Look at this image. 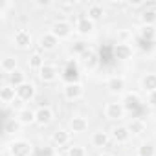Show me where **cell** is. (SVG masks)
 I'll use <instances>...</instances> for the list:
<instances>
[{
    "label": "cell",
    "instance_id": "e0dca14e",
    "mask_svg": "<svg viewBox=\"0 0 156 156\" xmlns=\"http://www.w3.org/2000/svg\"><path fill=\"white\" fill-rule=\"evenodd\" d=\"M13 42H15V46L20 48V50L28 48V46L31 44V35H30V31H26V30H19V31H15Z\"/></svg>",
    "mask_w": 156,
    "mask_h": 156
},
{
    "label": "cell",
    "instance_id": "5bb4252c",
    "mask_svg": "<svg viewBox=\"0 0 156 156\" xmlns=\"http://www.w3.org/2000/svg\"><path fill=\"white\" fill-rule=\"evenodd\" d=\"M107 88H108L110 94H121L125 90V79L121 75H112L107 81Z\"/></svg>",
    "mask_w": 156,
    "mask_h": 156
},
{
    "label": "cell",
    "instance_id": "8d00e7d4",
    "mask_svg": "<svg viewBox=\"0 0 156 156\" xmlns=\"http://www.w3.org/2000/svg\"><path fill=\"white\" fill-rule=\"evenodd\" d=\"M149 105L156 108V92H151L149 94Z\"/></svg>",
    "mask_w": 156,
    "mask_h": 156
},
{
    "label": "cell",
    "instance_id": "277c9868",
    "mask_svg": "<svg viewBox=\"0 0 156 156\" xmlns=\"http://www.w3.org/2000/svg\"><path fill=\"white\" fill-rule=\"evenodd\" d=\"M79 77H81V72L79 68H77L75 62H68L62 70V79L66 81V85L70 83H79Z\"/></svg>",
    "mask_w": 156,
    "mask_h": 156
},
{
    "label": "cell",
    "instance_id": "f35d334b",
    "mask_svg": "<svg viewBox=\"0 0 156 156\" xmlns=\"http://www.w3.org/2000/svg\"><path fill=\"white\" fill-rule=\"evenodd\" d=\"M98 156H112V154H108V152H101V154H98Z\"/></svg>",
    "mask_w": 156,
    "mask_h": 156
},
{
    "label": "cell",
    "instance_id": "30bf717a",
    "mask_svg": "<svg viewBox=\"0 0 156 156\" xmlns=\"http://www.w3.org/2000/svg\"><path fill=\"white\" fill-rule=\"evenodd\" d=\"M15 90H17V98H19V99H22V101H30V99H33V98H35V85H33V83H30V81L22 83V85H20V87H17Z\"/></svg>",
    "mask_w": 156,
    "mask_h": 156
},
{
    "label": "cell",
    "instance_id": "4dcf8cb0",
    "mask_svg": "<svg viewBox=\"0 0 156 156\" xmlns=\"http://www.w3.org/2000/svg\"><path fill=\"white\" fill-rule=\"evenodd\" d=\"M140 37L145 39V41H149V42H154V39H156V28L154 26H143Z\"/></svg>",
    "mask_w": 156,
    "mask_h": 156
},
{
    "label": "cell",
    "instance_id": "8992f818",
    "mask_svg": "<svg viewBox=\"0 0 156 156\" xmlns=\"http://www.w3.org/2000/svg\"><path fill=\"white\" fill-rule=\"evenodd\" d=\"M39 77L44 81V83H53L57 77H59V70H57V66L55 64H44L41 70H39Z\"/></svg>",
    "mask_w": 156,
    "mask_h": 156
},
{
    "label": "cell",
    "instance_id": "ffe728a7",
    "mask_svg": "<svg viewBox=\"0 0 156 156\" xmlns=\"http://www.w3.org/2000/svg\"><path fill=\"white\" fill-rule=\"evenodd\" d=\"M140 20H141V24L143 26H154V22H156V11H154V4H151V6H147V9L140 15Z\"/></svg>",
    "mask_w": 156,
    "mask_h": 156
},
{
    "label": "cell",
    "instance_id": "8fae6325",
    "mask_svg": "<svg viewBox=\"0 0 156 156\" xmlns=\"http://www.w3.org/2000/svg\"><path fill=\"white\" fill-rule=\"evenodd\" d=\"M64 98L70 99V101H77V99H81L83 98V87L81 83H70L64 87Z\"/></svg>",
    "mask_w": 156,
    "mask_h": 156
},
{
    "label": "cell",
    "instance_id": "ac0fdd59",
    "mask_svg": "<svg viewBox=\"0 0 156 156\" xmlns=\"http://www.w3.org/2000/svg\"><path fill=\"white\" fill-rule=\"evenodd\" d=\"M51 141H53L55 147H66V145L70 143V132L59 129V130H55V132L51 134Z\"/></svg>",
    "mask_w": 156,
    "mask_h": 156
},
{
    "label": "cell",
    "instance_id": "7a4b0ae2",
    "mask_svg": "<svg viewBox=\"0 0 156 156\" xmlns=\"http://www.w3.org/2000/svg\"><path fill=\"white\" fill-rule=\"evenodd\" d=\"M72 31H73V26L68 22V20H55L53 24H51V33L61 41V39H66V37H70L72 35Z\"/></svg>",
    "mask_w": 156,
    "mask_h": 156
},
{
    "label": "cell",
    "instance_id": "3957f363",
    "mask_svg": "<svg viewBox=\"0 0 156 156\" xmlns=\"http://www.w3.org/2000/svg\"><path fill=\"white\" fill-rule=\"evenodd\" d=\"M96 30V22L94 20H90L87 15H81L79 19H77V22H75V31L79 33V35H90L92 31Z\"/></svg>",
    "mask_w": 156,
    "mask_h": 156
},
{
    "label": "cell",
    "instance_id": "d590c367",
    "mask_svg": "<svg viewBox=\"0 0 156 156\" xmlns=\"http://www.w3.org/2000/svg\"><path fill=\"white\" fill-rule=\"evenodd\" d=\"M132 35H130V31H119V41L121 42H125L127 39H130Z\"/></svg>",
    "mask_w": 156,
    "mask_h": 156
},
{
    "label": "cell",
    "instance_id": "cb8c5ba5",
    "mask_svg": "<svg viewBox=\"0 0 156 156\" xmlns=\"http://www.w3.org/2000/svg\"><path fill=\"white\" fill-rule=\"evenodd\" d=\"M108 140H110L108 132L98 130V132H94V134H92V145H94V147H98V149H101V147H107Z\"/></svg>",
    "mask_w": 156,
    "mask_h": 156
},
{
    "label": "cell",
    "instance_id": "74e56055",
    "mask_svg": "<svg viewBox=\"0 0 156 156\" xmlns=\"http://www.w3.org/2000/svg\"><path fill=\"white\" fill-rule=\"evenodd\" d=\"M37 4H39V6H46V4H48V0H39Z\"/></svg>",
    "mask_w": 156,
    "mask_h": 156
},
{
    "label": "cell",
    "instance_id": "e575fe53",
    "mask_svg": "<svg viewBox=\"0 0 156 156\" xmlns=\"http://www.w3.org/2000/svg\"><path fill=\"white\" fill-rule=\"evenodd\" d=\"M73 8H75L73 2H61L59 4V9H64V11H73Z\"/></svg>",
    "mask_w": 156,
    "mask_h": 156
},
{
    "label": "cell",
    "instance_id": "484cf974",
    "mask_svg": "<svg viewBox=\"0 0 156 156\" xmlns=\"http://www.w3.org/2000/svg\"><path fill=\"white\" fill-rule=\"evenodd\" d=\"M145 121L143 119H140V118H134V119H130V123L127 125V129H129V132L130 134H141V132H145Z\"/></svg>",
    "mask_w": 156,
    "mask_h": 156
},
{
    "label": "cell",
    "instance_id": "6da1fadb",
    "mask_svg": "<svg viewBox=\"0 0 156 156\" xmlns=\"http://www.w3.org/2000/svg\"><path fill=\"white\" fill-rule=\"evenodd\" d=\"M8 152L9 156H31L33 152V145L28 141V140H13L8 147Z\"/></svg>",
    "mask_w": 156,
    "mask_h": 156
},
{
    "label": "cell",
    "instance_id": "4316f807",
    "mask_svg": "<svg viewBox=\"0 0 156 156\" xmlns=\"http://www.w3.org/2000/svg\"><path fill=\"white\" fill-rule=\"evenodd\" d=\"M0 68H2V72L4 73H13L15 70H19L17 68V59L15 57H4L2 59V62H0Z\"/></svg>",
    "mask_w": 156,
    "mask_h": 156
},
{
    "label": "cell",
    "instance_id": "ba28073f",
    "mask_svg": "<svg viewBox=\"0 0 156 156\" xmlns=\"http://www.w3.org/2000/svg\"><path fill=\"white\" fill-rule=\"evenodd\" d=\"M51 119H53V110L50 107H39L35 110V123L37 125L44 127V125L51 123Z\"/></svg>",
    "mask_w": 156,
    "mask_h": 156
},
{
    "label": "cell",
    "instance_id": "603a6c76",
    "mask_svg": "<svg viewBox=\"0 0 156 156\" xmlns=\"http://www.w3.org/2000/svg\"><path fill=\"white\" fill-rule=\"evenodd\" d=\"M103 15H105V8L101 4H90L88 9H87V17L90 20H94V22L99 20V19H103Z\"/></svg>",
    "mask_w": 156,
    "mask_h": 156
},
{
    "label": "cell",
    "instance_id": "5b68a950",
    "mask_svg": "<svg viewBox=\"0 0 156 156\" xmlns=\"http://www.w3.org/2000/svg\"><path fill=\"white\" fill-rule=\"evenodd\" d=\"M125 107L121 105V103H116V101H112V103H107V107H105V116L108 118V119H121L123 116H125Z\"/></svg>",
    "mask_w": 156,
    "mask_h": 156
},
{
    "label": "cell",
    "instance_id": "83f0119b",
    "mask_svg": "<svg viewBox=\"0 0 156 156\" xmlns=\"http://www.w3.org/2000/svg\"><path fill=\"white\" fill-rule=\"evenodd\" d=\"M44 64H46V62H44V57H42L41 48H39L37 51H33V53H31V57H30V66H31L33 70H37V72H39Z\"/></svg>",
    "mask_w": 156,
    "mask_h": 156
},
{
    "label": "cell",
    "instance_id": "2e32d148",
    "mask_svg": "<svg viewBox=\"0 0 156 156\" xmlns=\"http://www.w3.org/2000/svg\"><path fill=\"white\" fill-rule=\"evenodd\" d=\"M0 99H2L4 107H9L15 99H17V90L11 87V85H4L0 88Z\"/></svg>",
    "mask_w": 156,
    "mask_h": 156
},
{
    "label": "cell",
    "instance_id": "d6986e66",
    "mask_svg": "<svg viewBox=\"0 0 156 156\" xmlns=\"http://www.w3.org/2000/svg\"><path fill=\"white\" fill-rule=\"evenodd\" d=\"M70 129H72V132H75V134L85 132V130L88 129V121H87V118H83V116H73L72 121H70Z\"/></svg>",
    "mask_w": 156,
    "mask_h": 156
},
{
    "label": "cell",
    "instance_id": "9a60e30c",
    "mask_svg": "<svg viewBox=\"0 0 156 156\" xmlns=\"http://www.w3.org/2000/svg\"><path fill=\"white\" fill-rule=\"evenodd\" d=\"M132 57V48L127 42H118L114 48V59L118 61H129Z\"/></svg>",
    "mask_w": 156,
    "mask_h": 156
},
{
    "label": "cell",
    "instance_id": "9c48e42d",
    "mask_svg": "<svg viewBox=\"0 0 156 156\" xmlns=\"http://www.w3.org/2000/svg\"><path fill=\"white\" fill-rule=\"evenodd\" d=\"M57 44H59V39H57L51 31L41 35V39H39V48L44 50V51H51V50H55Z\"/></svg>",
    "mask_w": 156,
    "mask_h": 156
},
{
    "label": "cell",
    "instance_id": "4fadbf2b",
    "mask_svg": "<svg viewBox=\"0 0 156 156\" xmlns=\"http://www.w3.org/2000/svg\"><path fill=\"white\" fill-rule=\"evenodd\" d=\"M110 136H112V140H114L116 143H125V141H129L130 132H129L127 125H116V127H112Z\"/></svg>",
    "mask_w": 156,
    "mask_h": 156
},
{
    "label": "cell",
    "instance_id": "52a82bcc",
    "mask_svg": "<svg viewBox=\"0 0 156 156\" xmlns=\"http://www.w3.org/2000/svg\"><path fill=\"white\" fill-rule=\"evenodd\" d=\"M79 61H81V64H83L87 70H94V68L99 64V55H98L92 48H88V50L79 57Z\"/></svg>",
    "mask_w": 156,
    "mask_h": 156
},
{
    "label": "cell",
    "instance_id": "7402d4cb",
    "mask_svg": "<svg viewBox=\"0 0 156 156\" xmlns=\"http://www.w3.org/2000/svg\"><path fill=\"white\" fill-rule=\"evenodd\" d=\"M17 119L22 123V125H30V123H35V110L24 107L22 110L17 112Z\"/></svg>",
    "mask_w": 156,
    "mask_h": 156
},
{
    "label": "cell",
    "instance_id": "f546056e",
    "mask_svg": "<svg viewBox=\"0 0 156 156\" xmlns=\"http://www.w3.org/2000/svg\"><path fill=\"white\" fill-rule=\"evenodd\" d=\"M87 50H88V44H87L85 41H73V42H72V46H70V53L79 55V57H81Z\"/></svg>",
    "mask_w": 156,
    "mask_h": 156
},
{
    "label": "cell",
    "instance_id": "60d3db41",
    "mask_svg": "<svg viewBox=\"0 0 156 156\" xmlns=\"http://www.w3.org/2000/svg\"><path fill=\"white\" fill-rule=\"evenodd\" d=\"M154 11H156V4H154Z\"/></svg>",
    "mask_w": 156,
    "mask_h": 156
},
{
    "label": "cell",
    "instance_id": "1f68e13d",
    "mask_svg": "<svg viewBox=\"0 0 156 156\" xmlns=\"http://www.w3.org/2000/svg\"><path fill=\"white\" fill-rule=\"evenodd\" d=\"M138 156H156V147L152 143H141L138 147Z\"/></svg>",
    "mask_w": 156,
    "mask_h": 156
},
{
    "label": "cell",
    "instance_id": "f1b7e54d",
    "mask_svg": "<svg viewBox=\"0 0 156 156\" xmlns=\"http://www.w3.org/2000/svg\"><path fill=\"white\" fill-rule=\"evenodd\" d=\"M22 83H26V73H24L22 70H15L13 73H9V85H11L13 88L20 87Z\"/></svg>",
    "mask_w": 156,
    "mask_h": 156
},
{
    "label": "cell",
    "instance_id": "7c38bea8",
    "mask_svg": "<svg viewBox=\"0 0 156 156\" xmlns=\"http://www.w3.org/2000/svg\"><path fill=\"white\" fill-rule=\"evenodd\" d=\"M121 105L125 107V110L132 112V110H136V108L141 105V99H140V96H138L136 92H127V94L123 96V99H121Z\"/></svg>",
    "mask_w": 156,
    "mask_h": 156
},
{
    "label": "cell",
    "instance_id": "d4e9b609",
    "mask_svg": "<svg viewBox=\"0 0 156 156\" xmlns=\"http://www.w3.org/2000/svg\"><path fill=\"white\" fill-rule=\"evenodd\" d=\"M20 127H22V123L17 118H9V119L4 121V132L6 134H17L20 130Z\"/></svg>",
    "mask_w": 156,
    "mask_h": 156
},
{
    "label": "cell",
    "instance_id": "ab89813d",
    "mask_svg": "<svg viewBox=\"0 0 156 156\" xmlns=\"http://www.w3.org/2000/svg\"><path fill=\"white\" fill-rule=\"evenodd\" d=\"M154 64H156V53H154Z\"/></svg>",
    "mask_w": 156,
    "mask_h": 156
},
{
    "label": "cell",
    "instance_id": "d6a6232c",
    "mask_svg": "<svg viewBox=\"0 0 156 156\" xmlns=\"http://www.w3.org/2000/svg\"><path fill=\"white\" fill-rule=\"evenodd\" d=\"M66 156H87V151L81 145H73V147L68 149V154Z\"/></svg>",
    "mask_w": 156,
    "mask_h": 156
},
{
    "label": "cell",
    "instance_id": "836d02e7",
    "mask_svg": "<svg viewBox=\"0 0 156 156\" xmlns=\"http://www.w3.org/2000/svg\"><path fill=\"white\" fill-rule=\"evenodd\" d=\"M39 156H55V149L53 147H42L39 151Z\"/></svg>",
    "mask_w": 156,
    "mask_h": 156
},
{
    "label": "cell",
    "instance_id": "44dd1931",
    "mask_svg": "<svg viewBox=\"0 0 156 156\" xmlns=\"http://www.w3.org/2000/svg\"><path fill=\"white\" fill-rule=\"evenodd\" d=\"M141 88L145 90V92H156V73H145L143 77H141Z\"/></svg>",
    "mask_w": 156,
    "mask_h": 156
}]
</instances>
